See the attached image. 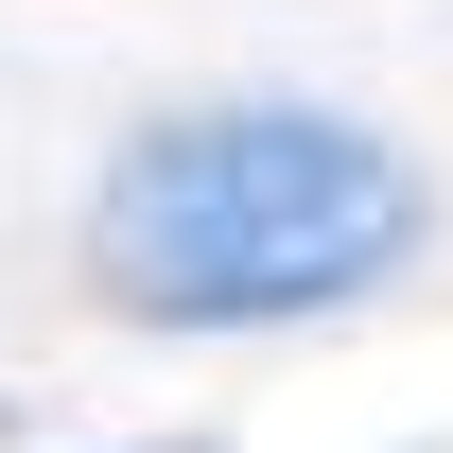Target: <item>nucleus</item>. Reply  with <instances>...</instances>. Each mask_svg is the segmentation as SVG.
Listing matches in <instances>:
<instances>
[{
  "label": "nucleus",
  "mask_w": 453,
  "mask_h": 453,
  "mask_svg": "<svg viewBox=\"0 0 453 453\" xmlns=\"http://www.w3.org/2000/svg\"><path fill=\"white\" fill-rule=\"evenodd\" d=\"M418 244H436V174L366 105H314V88L157 105L88 174V296L122 332H174V349L366 314Z\"/></svg>",
  "instance_id": "1"
},
{
  "label": "nucleus",
  "mask_w": 453,
  "mask_h": 453,
  "mask_svg": "<svg viewBox=\"0 0 453 453\" xmlns=\"http://www.w3.org/2000/svg\"><path fill=\"white\" fill-rule=\"evenodd\" d=\"M140 453H192V436H140Z\"/></svg>",
  "instance_id": "2"
}]
</instances>
